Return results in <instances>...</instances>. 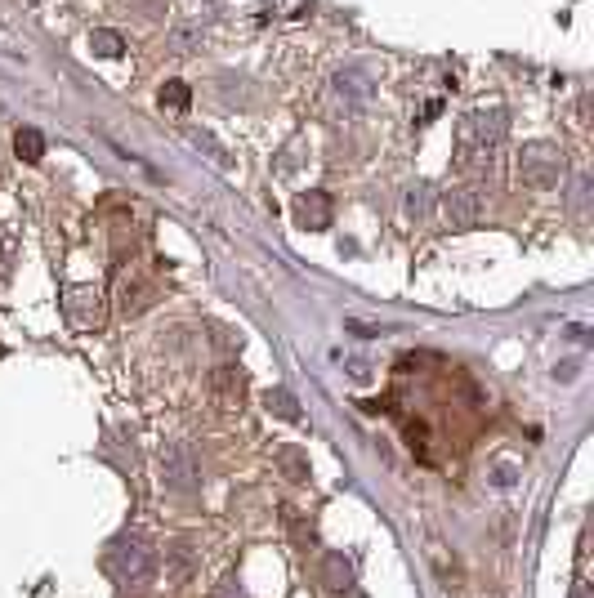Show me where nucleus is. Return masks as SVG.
<instances>
[{
	"label": "nucleus",
	"instance_id": "1",
	"mask_svg": "<svg viewBox=\"0 0 594 598\" xmlns=\"http://www.w3.org/2000/svg\"><path fill=\"white\" fill-rule=\"evenodd\" d=\"M505 134H510V112L501 103H483V108H469L461 125H456V166L474 170V166H492V157L501 152Z\"/></svg>",
	"mask_w": 594,
	"mask_h": 598
},
{
	"label": "nucleus",
	"instance_id": "2",
	"mask_svg": "<svg viewBox=\"0 0 594 598\" xmlns=\"http://www.w3.org/2000/svg\"><path fill=\"white\" fill-rule=\"evenodd\" d=\"M108 572H112V581H121V585H148L152 576H157V549L148 545L143 536H117L108 545Z\"/></svg>",
	"mask_w": 594,
	"mask_h": 598
},
{
	"label": "nucleus",
	"instance_id": "3",
	"mask_svg": "<svg viewBox=\"0 0 594 598\" xmlns=\"http://www.w3.org/2000/svg\"><path fill=\"white\" fill-rule=\"evenodd\" d=\"M563 170H568V161H563L559 143H550V139L523 143V152H519V183H523V188H532V192L559 188Z\"/></svg>",
	"mask_w": 594,
	"mask_h": 598
},
{
	"label": "nucleus",
	"instance_id": "4",
	"mask_svg": "<svg viewBox=\"0 0 594 598\" xmlns=\"http://www.w3.org/2000/svg\"><path fill=\"white\" fill-rule=\"evenodd\" d=\"M483 210H487V197L478 183H456V188L443 192V224L452 228V233L474 228L478 219H483Z\"/></svg>",
	"mask_w": 594,
	"mask_h": 598
},
{
	"label": "nucleus",
	"instance_id": "5",
	"mask_svg": "<svg viewBox=\"0 0 594 598\" xmlns=\"http://www.w3.org/2000/svg\"><path fill=\"white\" fill-rule=\"evenodd\" d=\"M161 482H166L170 491H179V496H193L201 487V465L188 442H170V447L161 451Z\"/></svg>",
	"mask_w": 594,
	"mask_h": 598
},
{
	"label": "nucleus",
	"instance_id": "6",
	"mask_svg": "<svg viewBox=\"0 0 594 598\" xmlns=\"http://www.w3.org/2000/svg\"><path fill=\"white\" fill-rule=\"evenodd\" d=\"M152 299H157V277H152V273L130 268V273L117 277V308L126 317H139L143 308H152Z\"/></svg>",
	"mask_w": 594,
	"mask_h": 598
},
{
	"label": "nucleus",
	"instance_id": "7",
	"mask_svg": "<svg viewBox=\"0 0 594 598\" xmlns=\"http://www.w3.org/2000/svg\"><path fill=\"white\" fill-rule=\"evenodd\" d=\"M291 215H295V224L309 228V233H327L331 219H335V201H331V192L309 188L291 201Z\"/></svg>",
	"mask_w": 594,
	"mask_h": 598
},
{
	"label": "nucleus",
	"instance_id": "8",
	"mask_svg": "<svg viewBox=\"0 0 594 598\" xmlns=\"http://www.w3.org/2000/svg\"><path fill=\"white\" fill-rule=\"evenodd\" d=\"M201 572V549L193 545V540H170L166 545V581L170 585H193Z\"/></svg>",
	"mask_w": 594,
	"mask_h": 598
},
{
	"label": "nucleus",
	"instance_id": "9",
	"mask_svg": "<svg viewBox=\"0 0 594 598\" xmlns=\"http://www.w3.org/2000/svg\"><path fill=\"white\" fill-rule=\"evenodd\" d=\"M67 317H72V326H81V331H94V326L103 322V295L94 291V286H72V291H67Z\"/></svg>",
	"mask_w": 594,
	"mask_h": 598
},
{
	"label": "nucleus",
	"instance_id": "10",
	"mask_svg": "<svg viewBox=\"0 0 594 598\" xmlns=\"http://www.w3.org/2000/svg\"><path fill=\"white\" fill-rule=\"evenodd\" d=\"M210 393H215V402L224 411H233L237 402H242V393H246V371L242 366H233V362L215 366V371H210Z\"/></svg>",
	"mask_w": 594,
	"mask_h": 598
},
{
	"label": "nucleus",
	"instance_id": "11",
	"mask_svg": "<svg viewBox=\"0 0 594 598\" xmlns=\"http://www.w3.org/2000/svg\"><path fill=\"white\" fill-rule=\"evenodd\" d=\"M331 94L344 103H367L371 99V76L362 72V67H340V72L331 76Z\"/></svg>",
	"mask_w": 594,
	"mask_h": 598
},
{
	"label": "nucleus",
	"instance_id": "12",
	"mask_svg": "<svg viewBox=\"0 0 594 598\" xmlns=\"http://www.w3.org/2000/svg\"><path fill=\"white\" fill-rule=\"evenodd\" d=\"M318 581H322V590L327 594H349L353 590V563L344 554H322Z\"/></svg>",
	"mask_w": 594,
	"mask_h": 598
},
{
	"label": "nucleus",
	"instance_id": "13",
	"mask_svg": "<svg viewBox=\"0 0 594 598\" xmlns=\"http://www.w3.org/2000/svg\"><path fill=\"white\" fill-rule=\"evenodd\" d=\"M264 411L277 420H286V424H300V402H295V393H286V389H268Z\"/></svg>",
	"mask_w": 594,
	"mask_h": 598
},
{
	"label": "nucleus",
	"instance_id": "14",
	"mask_svg": "<svg viewBox=\"0 0 594 598\" xmlns=\"http://www.w3.org/2000/svg\"><path fill=\"white\" fill-rule=\"evenodd\" d=\"M14 152H18V161L36 166V161L45 157V134H41V130H32V125H23V130L14 134Z\"/></svg>",
	"mask_w": 594,
	"mask_h": 598
},
{
	"label": "nucleus",
	"instance_id": "15",
	"mask_svg": "<svg viewBox=\"0 0 594 598\" xmlns=\"http://www.w3.org/2000/svg\"><path fill=\"white\" fill-rule=\"evenodd\" d=\"M277 469H282L291 482H309V456H304L300 447H291V442L277 447Z\"/></svg>",
	"mask_w": 594,
	"mask_h": 598
},
{
	"label": "nucleus",
	"instance_id": "16",
	"mask_svg": "<svg viewBox=\"0 0 594 598\" xmlns=\"http://www.w3.org/2000/svg\"><path fill=\"white\" fill-rule=\"evenodd\" d=\"M90 50L99 54V59H121V54H126V41H121V32L94 27V32H90Z\"/></svg>",
	"mask_w": 594,
	"mask_h": 598
},
{
	"label": "nucleus",
	"instance_id": "17",
	"mask_svg": "<svg viewBox=\"0 0 594 598\" xmlns=\"http://www.w3.org/2000/svg\"><path fill=\"white\" fill-rule=\"evenodd\" d=\"M282 523H286V532H291V540H295L300 549L313 545V523L300 514V509H282Z\"/></svg>",
	"mask_w": 594,
	"mask_h": 598
},
{
	"label": "nucleus",
	"instance_id": "18",
	"mask_svg": "<svg viewBox=\"0 0 594 598\" xmlns=\"http://www.w3.org/2000/svg\"><path fill=\"white\" fill-rule=\"evenodd\" d=\"M188 103H193V90H188L184 81H166V85H161V108H170V112H184Z\"/></svg>",
	"mask_w": 594,
	"mask_h": 598
},
{
	"label": "nucleus",
	"instance_id": "19",
	"mask_svg": "<svg viewBox=\"0 0 594 598\" xmlns=\"http://www.w3.org/2000/svg\"><path fill=\"white\" fill-rule=\"evenodd\" d=\"M188 139H193L197 148H206V152H210V161H215V166H228V152H224V143H215V134H206V130H193V134H188Z\"/></svg>",
	"mask_w": 594,
	"mask_h": 598
},
{
	"label": "nucleus",
	"instance_id": "20",
	"mask_svg": "<svg viewBox=\"0 0 594 598\" xmlns=\"http://www.w3.org/2000/svg\"><path fill=\"white\" fill-rule=\"evenodd\" d=\"M407 215H411V219H425V215H429V188H425V183L407 188Z\"/></svg>",
	"mask_w": 594,
	"mask_h": 598
},
{
	"label": "nucleus",
	"instance_id": "21",
	"mask_svg": "<svg viewBox=\"0 0 594 598\" xmlns=\"http://www.w3.org/2000/svg\"><path fill=\"white\" fill-rule=\"evenodd\" d=\"M210 598H246V585L237 581V572H228L224 581H219L215 590H210Z\"/></svg>",
	"mask_w": 594,
	"mask_h": 598
},
{
	"label": "nucleus",
	"instance_id": "22",
	"mask_svg": "<svg viewBox=\"0 0 594 598\" xmlns=\"http://www.w3.org/2000/svg\"><path fill=\"white\" fill-rule=\"evenodd\" d=\"M492 474H496V478H492L496 487H514V465H496Z\"/></svg>",
	"mask_w": 594,
	"mask_h": 598
},
{
	"label": "nucleus",
	"instance_id": "23",
	"mask_svg": "<svg viewBox=\"0 0 594 598\" xmlns=\"http://www.w3.org/2000/svg\"><path fill=\"white\" fill-rule=\"evenodd\" d=\"M9 255H14V250H9V241H5V246H0V273H9Z\"/></svg>",
	"mask_w": 594,
	"mask_h": 598
}]
</instances>
